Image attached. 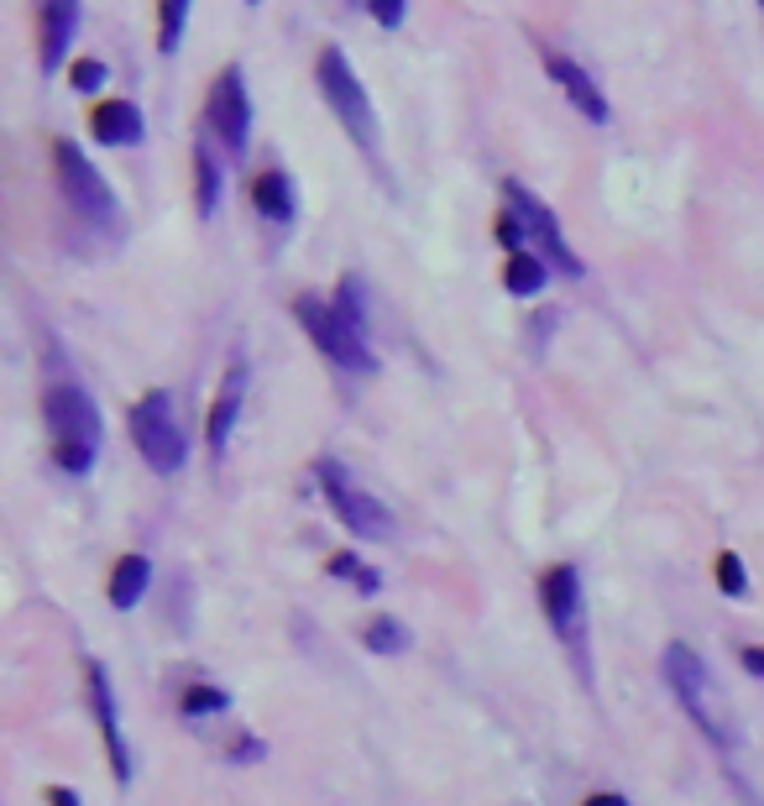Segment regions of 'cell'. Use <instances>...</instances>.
<instances>
[{
	"label": "cell",
	"mask_w": 764,
	"mask_h": 806,
	"mask_svg": "<svg viewBox=\"0 0 764 806\" xmlns=\"http://www.w3.org/2000/svg\"><path fill=\"white\" fill-rule=\"evenodd\" d=\"M42 420L53 429V462L84 477L100 450V403L74 383H53L42 393Z\"/></svg>",
	"instance_id": "1"
},
{
	"label": "cell",
	"mask_w": 764,
	"mask_h": 806,
	"mask_svg": "<svg viewBox=\"0 0 764 806\" xmlns=\"http://www.w3.org/2000/svg\"><path fill=\"white\" fill-rule=\"evenodd\" d=\"M53 168H59V189H63V200H68V210L89 231H100L105 242H116L121 236V204L110 194V183L100 179V168L84 158L74 141H53Z\"/></svg>",
	"instance_id": "2"
},
{
	"label": "cell",
	"mask_w": 764,
	"mask_h": 806,
	"mask_svg": "<svg viewBox=\"0 0 764 806\" xmlns=\"http://www.w3.org/2000/svg\"><path fill=\"white\" fill-rule=\"evenodd\" d=\"M131 441H137L141 462L152 466V471H162V477L183 471L189 441H183V429H179V414H173L168 388H147V393L131 403Z\"/></svg>",
	"instance_id": "3"
},
{
	"label": "cell",
	"mask_w": 764,
	"mask_h": 806,
	"mask_svg": "<svg viewBox=\"0 0 764 806\" xmlns=\"http://www.w3.org/2000/svg\"><path fill=\"white\" fill-rule=\"evenodd\" d=\"M315 79H320V95L336 110V121L351 131V141L362 152H378V116H372V100H367L362 79H357V68L341 47H325L320 63H315Z\"/></svg>",
	"instance_id": "4"
},
{
	"label": "cell",
	"mask_w": 764,
	"mask_h": 806,
	"mask_svg": "<svg viewBox=\"0 0 764 806\" xmlns=\"http://www.w3.org/2000/svg\"><path fill=\"white\" fill-rule=\"evenodd\" d=\"M294 315H299V325L309 330V341L320 346L325 362H336L341 372H351V378H372V372H378V357H372L367 336H357L325 299L299 294V299H294Z\"/></svg>",
	"instance_id": "5"
},
{
	"label": "cell",
	"mask_w": 764,
	"mask_h": 806,
	"mask_svg": "<svg viewBox=\"0 0 764 806\" xmlns=\"http://www.w3.org/2000/svg\"><path fill=\"white\" fill-rule=\"evenodd\" d=\"M315 477H320L325 498H330V508H336V519H341L357 540H388L393 534V519H388V508L367 492V487L351 482V471H346L341 462H315Z\"/></svg>",
	"instance_id": "6"
},
{
	"label": "cell",
	"mask_w": 764,
	"mask_h": 806,
	"mask_svg": "<svg viewBox=\"0 0 764 806\" xmlns=\"http://www.w3.org/2000/svg\"><path fill=\"white\" fill-rule=\"evenodd\" d=\"M660 666H665V681H670V691H676V702L686 707V718L702 728L712 744H723L728 749V728L718 723V712L707 707V666H702V655L691 645H681V639H670V649L660 655Z\"/></svg>",
	"instance_id": "7"
},
{
	"label": "cell",
	"mask_w": 764,
	"mask_h": 806,
	"mask_svg": "<svg viewBox=\"0 0 764 806\" xmlns=\"http://www.w3.org/2000/svg\"><path fill=\"white\" fill-rule=\"evenodd\" d=\"M503 194H508V204H513V215L523 221V231H529V236L544 246V263L555 267V273H565V278H582V263H576V252L565 246L555 210L534 200V194H529L519 179H503Z\"/></svg>",
	"instance_id": "8"
},
{
	"label": "cell",
	"mask_w": 764,
	"mask_h": 806,
	"mask_svg": "<svg viewBox=\"0 0 764 806\" xmlns=\"http://www.w3.org/2000/svg\"><path fill=\"white\" fill-rule=\"evenodd\" d=\"M204 121H210V131H215L231 152L246 147V131H252V95H246V84H242V68H221V79L210 84Z\"/></svg>",
	"instance_id": "9"
},
{
	"label": "cell",
	"mask_w": 764,
	"mask_h": 806,
	"mask_svg": "<svg viewBox=\"0 0 764 806\" xmlns=\"http://www.w3.org/2000/svg\"><path fill=\"white\" fill-rule=\"evenodd\" d=\"M540 603H544V618H550V628L561 634L565 645L576 649L582 645V576H576V565H550L540 582Z\"/></svg>",
	"instance_id": "10"
},
{
	"label": "cell",
	"mask_w": 764,
	"mask_h": 806,
	"mask_svg": "<svg viewBox=\"0 0 764 806\" xmlns=\"http://www.w3.org/2000/svg\"><path fill=\"white\" fill-rule=\"evenodd\" d=\"M84 691H89V707H95V723H100L105 754H110V775H116V786H126V781H131V754H126L121 723H116V697H110V676H105L100 660L84 666Z\"/></svg>",
	"instance_id": "11"
},
{
	"label": "cell",
	"mask_w": 764,
	"mask_h": 806,
	"mask_svg": "<svg viewBox=\"0 0 764 806\" xmlns=\"http://www.w3.org/2000/svg\"><path fill=\"white\" fill-rule=\"evenodd\" d=\"M544 74H550V79L561 84V95H565L571 105H576V110H582L586 121H597V126L607 121V100H603V89H597V79L586 74L582 63H571L565 53H544Z\"/></svg>",
	"instance_id": "12"
},
{
	"label": "cell",
	"mask_w": 764,
	"mask_h": 806,
	"mask_svg": "<svg viewBox=\"0 0 764 806\" xmlns=\"http://www.w3.org/2000/svg\"><path fill=\"white\" fill-rule=\"evenodd\" d=\"M242 399H246V362H231L221 378V393L210 403V420H204V441H210V456H225L231 445V424L242 414Z\"/></svg>",
	"instance_id": "13"
},
{
	"label": "cell",
	"mask_w": 764,
	"mask_h": 806,
	"mask_svg": "<svg viewBox=\"0 0 764 806\" xmlns=\"http://www.w3.org/2000/svg\"><path fill=\"white\" fill-rule=\"evenodd\" d=\"M89 131L105 147H137L147 137V121H141V110L131 100H100L95 116H89Z\"/></svg>",
	"instance_id": "14"
},
{
	"label": "cell",
	"mask_w": 764,
	"mask_h": 806,
	"mask_svg": "<svg viewBox=\"0 0 764 806\" xmlns=\"http://www.w3.org/2000/svg\"><path fill=\"white\" fill-rule=\"evenodd\" d=\"M74 26H79V6H68V0H53V6H42V74H53L68 53V38H74Z\"/></svg>",
	"instance_id": "15"
},
{
	"label": "cell",
	"mask_w": 764,
	"mask_h": 806,
	"mask_svg": "<svg viewBox=\"0 0 764 806\" xmlns=\"http://www.w3.org/2000/svg\"><path fill=\"white\" fill-rule=\"evenodd\" d=\"M252 204H257L267 221L288 225V221H294V179H288V173H278V168L257 173V179H252Z\"/></svg>",
	"instance_id": "16"
},
{
	"label": "cell",
	"mask_w": 764,
	"mask_h": 806,
	"mask_svg": "<svg viewBox=\"0 0 764 806\" xmlns=\"http://www.w3.org/2000/svg\"><path fill=\"white\" fill-rule=\"evenodd\" d=\"M147 582H152V561L147 555H121L116 571H110V607H137Z\"/></svg>",
	"instance_id": "17"
},
{
	"label": "cell",
	"mask_w": 764,
	"mask_h": 806,
	"mask_svg": "<svg viewBox=\"0 0 764 806\" xmlns=\"http://www.w3.org/2000/svg\"><path fill=\"white\" fill-rule=\"evenodd\" d=\"M215 204H221V168L210 158V147H194V210L210 221Z\"/></svg>",
	"instance_id": "18"
},
{
	"label": "cell",
	"mask_w": 764,
	"mask_h": 806,
	"mask_svg": "<svg viewBox=\"0 0 764 806\" xmlns=\"http://www.w3.org/2000/svg\"><path fill=\"white\" fill-rule=\"evenodd\" d=\"M503 283H508V294H519V299L540 294L544 288V257H534V252H513V257L503 263Z\"/></svg>",
	"instance_id": "19"
},
{
	"label": "cell",
	"mask_w": 764,
	"mask_h": 806,
	"mask_svg": "<svg viewBox=\"0 0 764 806\" xmlns=\"http://www.w3.org/2000/svg\"><path fill=\"white\" fill-rule=\"evenodd\" d=\"M362 645L372 649V655H403V649H408V628H403L399 618H372V624L362 628Z\"/></svg>",
	"instance_id": "20"
},
{
	"label": "cell",
	"mask_w": 764,
	"mask_h": 806,
	"mask_svg": "<svg viewBox=\"0 0 764 806\" xmlns=\"http://www.w3.org/2000/svg\"><path fill=\"white\" fill-rule=\"evenodd\" d=\"M330 309L341 315L357 336H367V299H362V278H346L341 288H336V299H330Z\"/></svg>",
	"instance_id": "21"
},
{
	"label": "cell",
	"mask_w": 764,
	"mask_h": 806,
	"mask_svg": "<svg viewBox=\"0 0 764 806\" xmlns=\"http://www.w3.org/2000/svg\"><path fill=\"white\" fill-rule=\"evenodd\" d=\"M183 21H189V0H162L158 6V47L162 53H179Z\"/></svg>",
	"instance_id": "22"
},
{
	"label": "cell",
	"mask_w": 764,
	"mask_h": 806,
	"mask_svg": "<svg viewBox=\"0 0 764 806\" xmlns=\"http://www.w3.org/2000/svg\"><path fill=\"white\" fill-rule=\"evenodd\" d=\"M183 718H210V712H225L231 707V697H225L221 686H210V681H194L189 691H183Z\"/></svg>",
	"instance_id": "23"
},
{
	"label": "cell",
	"mask_w": 764,
	"mask_h": 806,
	"mask_svg": "<svg viewBox=\"0 0 764 806\" xmlns=\"http://www.w3.org/2000/svg\"><path fill=\"white\" fill-rule=\"evenodd\" d=\"M330 571H336V576H346V582H357L367 597H372V592L382 586L378 571H372V565H362L357 555H351V550H336V555H330Z\"/></svg>",
	"instance_id": "24"
},
{
	"label": "cell",
	"mask_w": 764,
	"mask_h": 806,
	"mask_svg": "<svg viewBox=\"0 0 764 806\" xmlns=\"http://www.w3.org/2000/svg\"><path fill=\"white\" fill-rule=\"evenodd\" d=\"M712 571H718V586H723V597H744V592H749L744 561H739L733 550H723V555H718V565H712Z\"/></svg>",
	"instance_id": "25"
},
{
	"label": "cell",
	"mask_w": 764,
	"mask_h": 806,
	"mask_svg": "<svg viewBox=\"0 0 764 806\" xmlns=\"http://www.w3.org/2000/svg\"><path fill=\"white\" fill-rule=\"evenodd\" d=\"M68 84H74V89H84V95H95V89L105 84V63L100 59H79L74 68H68Z\"/></svg>",
	"instance_id": "26"
},
{
	"label": "cell",
	"mask_w": 764,
	"mask_h": 806,
	"mask_svg": "<svg viewBox=\"0 0 764 806\" xmlns=\"http://www.w3.org/2000/svg\"><path fill=\"white\" fill-rule=\"evenodd\" d=\"M498 242L508 246V257H513V252H523V221L513 215V210H508V215H498Z\"/></svg>",
	"instance_id": "27"
},
{
	"label": "cell",
	"mask_w": 764,
	"mask_h": 806,
	"mask_svg": "<svg viewBox=\"0 0 764 806\" xmlns=\"http://www.w3.org/2000/svg\"><path fill=\"white\" fill-rule=\"evenodd\" d=\"M367 11H372L382 26H403V11H408V6H403V0H372Z\"/></svg>",
	"instance_id": "28"
},
{
	"label": "cell",
	"mask_w": 764,
	"mask_h": 806,
	"mask_svg": "<svg viewBox=\"0 0 764 806\" xmlns=\"http://www.w3.org/2000/svg\"><path fill=\"white\" fill-rule=\"evenodd\" d=\"M739 660H744V670H754V676H764V645H749L744 655H739Z\"/></svg>",
	"instance_id": "29"
},
{
	"label": "cell",
	"mask_w": 764,
	"mask_h": 806,
	"mask_svg": "<svg viewBox=\"0 0 764 806\" xmlns=\"http://www.w3.org/2000/svg\"><path fill=\"white\" fill-rule=\"evenodd\" d=\"M47 802L53 806H79V796H74L68 786H47Z\"/></svg>",
	"instance_id": "30"
},
{
	"label": "cell",
	"mask_w": 764,
	"mask_h": 806,
	"mask_svg": "<svg viewBox=\"0 0 764 806\" xmlns=\"http://www.w3.org/2000/svg\"><path fill=\"white\" fill-rule=\"evenodd\" d=\"M582 806H628V796H613V791H603V796H586Z\"/></svg>",
	"instance_id": "31"
},
{
	"label": "cell",
	"mask_w": 764,
	"mask_h": 806,
	"mask_svg": "<svg viewBox=\"0 0 764 806\" xmlns=\"http://www.w3.org/2000/svg\"><path fill=\"white\" fill-rule=\"evenodd\" d=\"M760 11H764V6H760Z\"/></svg>",
	"instance_id": "32"
}]
</instances>
